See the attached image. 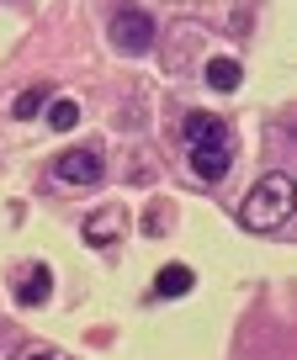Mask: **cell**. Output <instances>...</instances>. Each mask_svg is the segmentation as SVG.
Wrapping results in <instances>:
<instances>
[{
	"label": "cell",
	"instance_id": "obj_1",
	"mask_svg": "<svg viewBox=\"0 0 297 360\" xmlns=\"http://www.w3.org/2000/svg\"><path fill=\"white\" fill-rule=\"evenodd\" d=\"M186 148H191V169L196 180L217 186L234 165V133L223 117H207V112H191L186 117Z\"/></svg>",
	"mask_w": 297,
	"mask_h": 360
},
{
	"label": "cell",
	"instance_id": "obj_2",
	"mask_svg": "<svg viewBox=\"0 0 297 360\" xmlns=\"http://www.w3.org/2000/svg\"><path fill=\"white\" fill-rule=\"evenodd\" d=\"M286 212H292V175H286V169H271V175L244 196L239 223L255 228V233H271V228L286 223Z\"/></svg>",
	"mask_w": 297,
	"mask_h": 360
},
{
	"label": "cell",
	"instance_id": "obj_3",
	"mask_svg": "<svg viewBox=\"0 0 297 360\" xmlns=\"http://www.w3.org/2000/svg\"><path fill=\"white\" fill-rule=\"evenodd\" d=\"M112 43L122 48L127 58L148 53V48H154V16L138 11V6H122V11L112 16Z\"/></svg>",
	"mask_w": 297,
	"mask_h": 360
},
{
	"label": "cell",
	"instance_id": "obj_4",
	"mask_svg": "<svg viewBox=\"0 0 297 360\" xmlns=\"http://www.w3.org/2000/svg\"><path fill=\"white\" fill-rule=\"evenodd\" d=\"M53 175L64 180V186H96V180H101V154H96V148H69V154L53 159Z\"/></svg>",
	"mask_w": 297,
	"mask_h": 360
},
{
	"label": "cell",
	"instance_id": "obj_5",
	"mask_svg": "<svg viewBox=\"0 0 297 360\" xmlns=\"http://www.w3.org/2000/svg\"><path fill=\"white\" fill-rule=\"evenodd\" d=\"M122 233H127V212H122V207H101V212H91L85 228H80V238L91 249H106L112 238H122Z\"/></svg>",
	"mask_w": 297,
	"mask_h": 360
},
{
	"label": "cell",
	"instance_id": "obj_6",
	"mask_svg": "<svg viewBox=\"0 0 297 360\" xmlns=\"http://www.w3.org/2000/svg\"><path fill=\"white\" fill-rule=\"evenodd\" d=\"M48 292H53V270H48V265H32V270H27V281L16 286V302H22V307H43Z\"/></svg>",
	"mask_w": 297,
	"mask_h": 360
},
{
	"label": "cell",
	"instance_id": "obj_7",
	"mask_svg": "<svg viewBox=\"0 0 297 360\" xmlns=\"http://www.w3.org/2000/svg\"><path fill=\"white\" fill-rule=\"evenodd\" d=\"M196 286V276L186 265H165L160 276H154V297H186Z\"/></svg>",
	"mask_w": 297,
	"mask_h": 360
},
{
	"label": "cell",
	"instance_id": "obj_8",
	"mask_svg": "<svg viewBox=\"0 0 297 360\" xmlns=\"http://www.w3.org/2000/svg\"><path fill=\"white\" fill-rule=\"evenodd\" d=\"M239 79H244V69L234 64V58H207V85L213 90L229 96V90H239Z\"/></svg>",
	"mask_w": 297,
	"mask_h": 360
},
{
	"label": "cell",
	"instance_id": "obj_9",
	"mask_svg": "<svg viewBox=\"0 0 297 360\" xmlns=\"http://www.w3.org/2000/svg\"><path fill=\"white\" fill-rule=\"evenodd\" d=\"M48 101H53V96H48V85H32V90H22V96L11 101V112L22 117V122H27V117H37V112H43Z\"/></svg>",
	"mask_w": 297,
	"mask_h": 360
},
{
	"label": "cell",
	"instance_id": "obj_10",
	"mask_svg": "<svg viewBox=\"0 0 297 360\" xmlns=\"http://www.w3.org/2000/svg\"><path fill=\"white\" fill-rule=\"evenodd\" d=\"M75 122H80V106L75 101H48V127L53 133H69Z\"/></svg>",
	"mask_w": 297,
	"mask_h": 360
},
{
	"label": "cell",
	"instance_id": "obj_11",
	"mask_svg": "<svg viewBox=\"0 0 297 360\" xmlns=\"http://www.w3.org/2000/svg\"><path fill=\"white\" fill-rule=\"evenodd\" d=\"M32 360H58V355H32Z\"/></svg>",
	"mask_w": 297,
	"mask_h": 360
}]
</instances>
